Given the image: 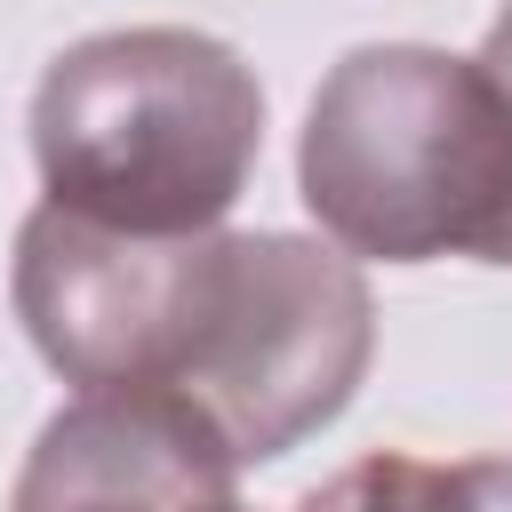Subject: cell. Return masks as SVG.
<instances>
[{
    "label": "cell",
    "instance_id": "cell-1",
    "mask_svg": "<svg viewBox=\"0 0 512 512\" xmlns=\"http://www.w3.org/2000/svg\"><path fill=\"white\" fill-rule=\"evenodd\" d=\"M256 152L264 88L216 32H88L32 88V160L48 200L112 232H216L248 192Z\"/></svg>",
    "mask_w": 512,
    "mask_h": 512
},
{
    "label": "cell",
    "instance_id": "cell-2",
    "mask_svg": "<svg viewBox=\"0 0 512 512\" xmlns=\"http://www.w3.org/2000/svg\"><path fill=\"white\" fill-rule=\"evenodd\" d=\"M296 184L344 256H488L512 216V120L480 56L368 40L328 64Z\"/></svg>",
    "mask_w": 512,
    "mask_h": 512
},
{
    "label": "cell",
    "instance_id": "cell-3",
    "mask_svg": "<svg viewBox=\"0 0 512 512\" xmlns=\"http://www.w3.org/2000/svg\"><path fill=\"white\" fill-rule=\"evenodd\" d=\"M376 304L360 256L304 232H192L160 392L192 400L232 464H272L336 424L368 376Z\"/></svg>",
    "mask_w": 512,
    "mask_h": 512
},
{
    "label": "cell",
    "instance_id": "cell-4",
    "mask_svg": "<svg viewBox=\"0 0 512 512\" xmlns=\"http://www.w3.org/2000/svg\"><path fill=\"white\" fill-rule=\"evenodd\" d=\"M184 256H192V232H176V240L112 232V224H88V216L40 200L16 232V272H8L16 320H24L32 352L80 392L152 384L168 320H176Z\"/></svg>",
    "mask_w": 512,
    "mask_h": 512
},
{
    "label": "cell",
    "instance_id": "cell-5",
    "mask_svg": "<svg viewBox=\"0 0 512 512\" xmlns=\"http://www.w3.org/2000/svg\"><path fill=\"white\" fill-rule=\"evenodd\" d=\"M8 512H240V464L192 400L112 384L40 424Z\"/></svg>",
    "mask_w": 512,
    "mask_h": 512
},
{
    "label": "cell",
    "instance_id": "cell-6",
    "mask_svg": "<svg viewBox=\"0 0 512 512\" xmlns=\"http://www.w3.org/2000/svg\"><path fill=\"white\" fill-rule=\"evenodd\" d=\"M296 512H512V456H464V464H432V456H360L344 464L328 488H312Z\"/></svg>",
    "mask_w": 512,
    "mask_h": 512
},
{
    "label": "cell",
    "instance_id": "cell-7",
    "mask_svg": "<svg viewBox=\"0 0 512 512\" xmlns=\"http://www.w3.org/2000/svg\"><path fill=\"white\" fill-rule=\"evenodd\" d=\"M480 72L496 80V96H504V120H512V0L496 8V24H488V40H480ZM488 264H512V216H504V232H496V248H488Z\"/></svg>",
    "mask_w": 512,
    "mask_h": 512
}]
</instances>
